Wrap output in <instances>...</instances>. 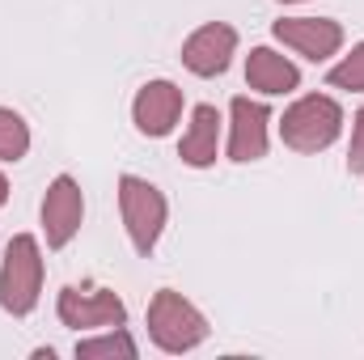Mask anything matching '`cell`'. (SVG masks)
<instances>
[{"label":"cell","instance_id":"1","mask_svg":"<svg viewBox=\"0 0 364 360\" xmlns=\"http://www.w3.org/2000/svg\"><path fill=\"white\" fill-rule=\"evenodd\" d=\"M339 132H343V106L326 93L296 97L279 119V140L292 153H322L339 140Z\"/></svg>","mask_w":364,"mask_h":360},{"label":"cell","instance_id":"2","mask_svg":"<svg viewBox=\"0 0 364 360\" xmlns=\"http://www.w3.org/2000/svg\"><path fill=\"white\" fill-rule=\"evenodd\" d=\"M149 335L161 352L178 356V352H191L208 339V318L182 297L174 288H161L153 301H149Z\"/></svg>","mask_w":364,"mask_h":360},{"label":"cell","instance_id":"3","mask_svg":"<svg viewBox=\"0 0 364 360\" xmlns=\"http://www.w3.org/2000/svg\"><path fill=\"white\" fill-rule=\"evenodd\" d=\"M43 292V255L38 242L30 233H17L4 250V268H0V309L13 318H26L38 305Z\"/></svg>","mask_w":364,"mask_h":360},{"label":"cell","instance_id":"4","mask_svg":"<svg viewBox=\"0 0 364 360\" xmlns=\"http://www.w3.org/2000/svg\"><path fill=\"white\" fill-rule=\"evenodd\" d=\"M119 212H123V229L132 238V246L140 255H149L166 229V195L153 186L149 179H136V174H123L119 179Z\"/></svg>","mask_w":364,"mask_h":360},{"label":"cell","instance_id":"5","mask_svg":"<svg viewBox=\"0 0 364 360\" xmlns=\"http://www.w3.org/2000/svg\"><path fill=\"white\" fill-rule=\"evenodd\" d=\"M55 314L73 331H110L127 322V305L110 288H60Z\"/></svg>","mask_w":364,"mask_h":360},{"label":"cell","instance_id":"6","mask_svg":"<svg viewBox=\"0 0 364 360\" xmlns=\"http://www.w3.org/2000/svg\"><path fill=\"white\" fill-rule=\"evenodd\" d=\"M81 221H85V195H81V186H77L73 174H60L47 186V195H43V233H47V246L64 250L81 233Z\"/></svg>","mask_w":364,"mask_h":360},{"label":"cell","instance_id":"7","mask_svg":"<svg viewBox=\"0 0 364 360\" xmlns=\"http://www.w3.org/2000/svg\"><path fill=\"white\" fill-rule=\"evenodd\" d=\"M272 34L284 47H292L296 55L314 60V64L331 60L343 47V26L331 21V17H279L272 26Z\"/></svg>","mask_w":364,"mask_h":360},{"label":"cell","instance_id":"8","mask_svg":"<svg viewBox=\"0 0 364 360\" xmlns=\"http://www.w3.org/2000/svg\"><path fill=\"white\" fill-rule=\"evenodd\" d=\"M233 51H237V30L225 26V21H208L182 43V64L195 77H220L229 68Z\"/></svg>","mask_w":364,"mask_h":360},{"label":"cell","instance_id":"9","mask_svg":"<svg viewBox=\"0 0 364 360\" xmlns=\"http://www.w3.org/2000/svg\"><path fill=\"white\" fill-rule=\"evenodd\" d=\"M229 162H263L267 157V106L263 102H250V97H233L229 106Z\"/></svg>","mask_w":364,"mask_h":360},{"label":"cell","instance_id":"10","mask_svg":"<svg viewBox=\"0 0 364 360\" xmlns=\"http://www.w3.org/2000/svg\"><path fill=\"white\" fill-rule=\"evenodd\" d=\"M178 115H182V90L174 81H149V85H140L136 102H132L136 132L140 136H153V140L170 136L174 123H178Z\"/></svg>","mask_w":364,"mask_h":360},{"label":"cell","instance_id":"11","mask_svg":"<svg viewBox=\"0 0 364 360\" xmlns=\"http://www.w3.org/2000/svg\"><path fill=\"white\" fill-rule=\"evenodd\" d=\"M178 157L191 170H208L220 157V110L216 106H195L191 127L178 140Z\"/></svg>","mask_w":364,"mask_h":360},{"label":"cell","instance_id":"12","mask_svg":"<svg viewBox=\"0 0 364 360\" xmlns=\"http://www.w3.org/2000/svg\"><path fill=\"white\" fill-rule=\"evenodd\" d=\"M246 85L267 93V97H279V93H292L301 85V68L272 47H255L250 60H246Z\"/></svg>","mask_w":364,"mask_h":360},{"label":"cell","instance_id":"13","mask_svg":"<svg viewBox=\"0 0 364 360\" xmlns=\"http://www.w3.org/2000/svg\"><path fill=\"white\" fill-rule=\"evenodd\" d=\"M77 356L81 360H97V356L132 360L136 356V339H132L123 327H110V331H102V335H93V339H77Z\"/></svg>","mask_w":364,"mask_h":360},{"label":"cell","instance_id":"14","mask_svg":"<svg viewBox=\"0 0 364 360\" xmlns=\"http://www.w3.org/2000/svg\"><path fill=\"white\" fill-rule=\"evenodd\" d=\"M30 153V127L17 110L0 106V162H21Z\"/></svg>","mask_w":364,"mask_h":360},{"label":"cell","instance_id":"15","mask_svg":"<svg viewBox=\"0 0 364 360\" xmlns=\"http://www.w3.org/2000/svg\"><path fill=\"white\" fill-rule=\"evenodd\" d=\"M331 90H352V93H364V43H356L331 73H326Z\"/></svg>","mask_w":364,"mask_h":360},{"label":"cell","instance_id":"16","mask_svg":"<svg viewBox=\"0 0 364 360\" xmlns=\"http://www.w3.org/2000/svg\"><path fill=\"white\" fill-rule=\"evenodd\" d=\"M348 170L364 174V110H356L352 119V144H348Z\"/></svg>","mask_w":364,"mask_h":360},{"label":"cell","instance_id":"17","mask_svg":"<svg viewBox=\"0 0 364 360\" xmlns=\"http://www.w3.org/2000/svg\"><path fill=\"white\" fill-rule=\"evenodd\" d=\"M4 199H9V179L0 174V208H4Z\"/></svg>","mask_w":364,"mask_h":360},{"label":"cell","instance_id":"18","mask_svg":"<svg viewBox=\"0 0 364 360\" xmlns=\"http://www.w3.org/2000/svg\"><path fill=\"white\" fill-rule=\"evenodd\" d=\"M279 4H301V0H279Z\"/></svg>","mask_w":364,"mask_h":360}]
</instances>
